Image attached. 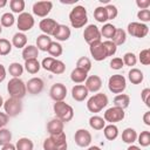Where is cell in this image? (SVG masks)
Instances as JSON below:
<instances>
[{
	"mask_svg": "<svg viewBox=\"0 0 150 150\" xmlns=\"http://www.w3.org/2000/svg\"><path fill=\"white\" fill-rule=\"evenodd\" d=\"M69 21L74 28H82L88 22L87 9L83 6H75L69 13Z\"/></svg>",
	"mask_w": 150,
	"mask_h": 150,
	"instance_id": "cell-1",
	"label": "cell"
},
{
	"mask_svg": "<svg viewBox=\"0 0 150 150\" xmlns=\"http://www.w3.org/2000/svg\"><path fill=\"white\" fill-rule=\"evenodd\" d=\"M7 91H8L11 97H15V98H20L21 100L27 94L26 83L21 79L12 77L7 83Z\"/></svg>",
	"mask_w": 150,
	"mask_h": 150,
	"instance_id": "cell-2",
	"label": "cell"
},
{
	"mask_svg": "<svg viewBox=\"0 0 150 150\" xmlns=\"http://www.w3.org/2000/svg\"><path fill=\"white\" fill-rule=\"evenodd\" d=\"M53 110L56 115V117L59 120H61L63 123L66 122H70L74 117V109L71 105L67 104L64 101H60V102H55L53 105Z\"/></svg>",
	"mask_w": 150,
	"mask_h": 150,
	"instance_id": "cell-3",
	"label": "cell"
},
{
	"mask_svg": "<svg viewBox=\"0 0 150 150\" xmlns=\"http://www.w3.org/2000/svg\"><path fill=\"white\" fill-rule=\"evenodd\" d=\"M108 96L103 93H97L95 95H93L88 102H87V109L90 112H100L103 108H105L108 105Z\"/></svg>",
	"mask_w": 150,
	"mask_h": 150,
	"instance_id": "cell-4",
	"label": "cell"
},
{
	"mask_svg": "<svg viewBox=\"0 0 150 150\" xmlns=\"http://www.w3.org/2000/svg\"><path fill=\"white\" fill-rule=\"evenodd\" d=\"M108 88L112 94H122L127 88V80L121 74H115L108 80Z\"/></svg>",
	"mask_w": 150,
	"mask_h": 150,
	"instance_id": "cell-5",
	"label": "cell"
},
{
	"mask_svg": "<svg viewBox=\"0 0 150 150\" xmlns=\"http://www.w3.org/2000/svg\"><path fill=\"white\" fill-rule=\"evenodd\" d=\"M4 109L8 117H15L22 111V102L20 98L9 97L4 102Z\"/></svg>",
	"mask_w": 150,
	"mask_h": 150,
	"instance_id": "cell-6",
	"label": "cell"
},
{
	"mask_svg": "<svg viewBox=\"0 0 150 150\" xmlns=\"http://www.w3.org/2000/svg\"><path fill=\"white\" fill-rule=\"evenodd\" d=\"M34 23H35V21H34L33 15L27 12L19 14V16L16 19V26H18L19 32H21V33L30 30L34 27Z\"/></svg>",
	"mask_w": 150,
	"mask_h": 150,
	"instance_id": "cell-7",
	"label": "cell"
},
{
	"mask_svg": "<svg viewBox=\"0 0 150 150\" xmlns=\"http://www.w3.org/2000/svg\"><path fill=\"white\" fill-rule=\"evenodd\" d=\"M125 117V112L123 109L118 108V107H111L109 109L105 110L104 115H103V118L105 122H109L110 124H114L116 122H121L123 121Z\"/></svg>",
	"mask_w": 150,
	"mask_h": 150,
	"instance_id": "cell-8",
	"label": "cell"
},
{
	"mask_svg": "<svg viewBox=\"0 0 150 150\" xmlns=\"http://www.w3.org/2000/svg\"><path fill=\"white\" fill-rule=\"evenodd\" d=\"M127 32L131 36L142 39V38H145L148 35L149 27L145 23H142V22H130L127 27Z\"/></svg>",
	"mask_w": 150,
	"mask_h": 150,
	"instance_id": "cell-9",
	"label": "cell"
},
{
	"mask_svg": "<svg viewBox=\"0 0 150 150\" xmlns=\"http://www.w3.org/2000/svg\"><path fill=\"white\" fill-rule=\"evenodd\" d=\"M83 38L84 41L88 45H91L94 42L101 41V32L96 25H88L83 30Z\"/></svg>",
	"mask_w": 150,
	"mask_h": 150,
	"instance_id": "cell-10",
	"label": "cell"
},
{
	"mask_svg": "<svg viewBox=\"0 0 150 150\" xmlns=\"http://www.w3.org/2000/svg\"><path fill=\"white\" fill-rule=\"evenodd\" d=\"M53 8L52 1H36L33 4V13L39 18H46Z\"/></svg>",
	"mask_w": 150,
	"mask_h": 150,
	"instance_id": "cell-11",
	"label": "cell"
},
{
	"mask_svg": "<svg viewBox=\"0 0 150 150\" xmlns=\"http://www.w3.org/2000/svg\"><path fill=\"white\" fill-rule=\"evenodd\" d=\"M89 52H90V55L93 56V59L95 61H103L108 57L102 41H97V42L89 45Z\"/></svg>",
	"mask_w": 150,
	"mask_h": 150,
	"instance_id": "cell-12",
	"label": "cell"
},
{
	"mask_svg": "<svg viewBox=\"0 0 150 150\" xmlns=\"http://www.w3.org/2000/svg\"><path fill=\"white\" fill-rule=\"evenodd\" d=\"M75 143L81 148H87L91 143V134L87 129H79L74 135Z\"/></svg>",
	"mask_w": 150,
	"mask_h": 150,
	"instance_id": "cell-13",
	"label": "cell"
},
{
	"mask_svg": "<svg viewBox=\"0 0 150 150\" xmlns=\"http://www.w3.org/2000/svg\"><path fill=\"white\" fill-rule=\"evenodd\" d=\"M49 96L55 102L63 101L66 98V96H67V88H66V86L62 84V83L53 84L50 87V89H49Z\"/></svg>",
	"mask_w": 150,
	"mask_h": 150,
	"instance_id": "cell-14",
	"label": "cell"
},
{
	"mask_svg": "<svg viewBox=\"0 0 150 150\" xmlns=\"http://www.w3.org/2000/svg\"><path fill=\"white\" fill-rule=\"evenodd\" d=\"M45 82L41 77H32L26 83V89L32 95H38L43 90Z\"/></svg>",
	"mask_w": 150,
	"mask_h": 150,
	"instance_id": "cell-15",
	"label": "cell"
},
{
	"mask_svg": "<svg viewBox=\"0 0 150 150\" xmlns=\"http://www.w3.org/2000/svg\"><path fill=\"white\" fill-rule=\"evenodd\" d=\"M84 87L89 93H97L102 87V80L98 75H90L84 81Z\"/></svg>",
	"mask_w": 150,
	"mask_h": 150,
	"instance_id": "cell-16",
	"label": "cell"
},
{
	"mask_svg": "<svg viewBox=\"0 0 150 150\" xmlns=\"http://www.w3.org/2000/svg\"><path fill=\"white\" fill-rule=\"evenodd\" d=\"M57 25H59V23H57L54 19L46 18V19H42V20L40 21L39 27H40V29L42 30L43 34H46V35L49 36V35H53V34H54V32H55Z\"/></svg>",
	"mask_w": 150,
	"mask_h": 150,
	"instance_id": "cell-17",
	"label": "cell"
},
{
	"mask_svg": "<svg viewBox=\"0 0 150 150\" xmlns=\"http://www.w3.org/2000/svg\"><path fill=\"white\" fill-rule=\"evenodd\" d=\"M70 34H71V32H70V28L68 26L59 23L52 36L55 38L56 41H67L70 38Z\"/></svg>",
	"mask_w": 150,
	"mask_h": 150,
	"instance_id": "cell-18",
	"label": "cell"
},
{
	"mask_svg": "<svg viewBox=\"0 0 150 150\" xmlns=\"http://www.w3.org/2000/svg\"><path fill=\"white\" fill-rule=\"evenodd\" d=\"M88 94H89V91L87 90L84 84H76L71 89V97L77 102L84 101L88 97Z\"/></svg>",
	"mask_w": 150,
	"mask_h": 150,
	"instance_id": "cell-19",
	"label": "cell"
},
{
	"mask_svg": "<svg viewBox=\"0 0 150 150\" xmlns=\"http://www.w3.org/2000/svg\"><path fill=\"white\" fill-rule=\"evenodd\" d=\"M63 125H64V123L61 120H59L57 117H55V118H53V120H50L48 122V124H47V131L49 132V135L61 132V131H63Z\"/></svg>",
	"mask_w": 150,
	"mask_h": 150,
	"instance_id": "cell-20",
	"label": "cell"
},
{
	"mask_svg": "<svg viewBox=\"0 0 150 150\" xmlns=\"http://www.w3.org/2000/svg\"><path fill=\"white\" fill-rule=\"evenodd\" d=\"M12 46H14L15 48L18 49H23L26 46H27V36L25 33H21V32H18L13 35L12 38Z\"/></svg>",
	"mask_w": 150,
	"mask_h": 150,
	"instance_id": "cell-21",
	"label": "cell"
},
{
	"mask_svg": "<svg viewBox=\"0 0 150 150\" xmlns=\"http://www.w3.org/2000/svg\"><path fill=\"white\" fill-rule=\"evenodd\" d=\"M128 79L132 84H139L143 82L144 75H143V71L139 70L138 68H131L128 73Z\"/></svg>",
	"mask_w": 150,
	"mask_h": 150,
	"instance_id": "cell-22",
	"label": "cell"
},
{
	"mask_svg": "<svg viewBox=\"0 0 150 150\" xmlns=\"http://www.w3.org/2000/svg\"><path fill=\"white\" fill-rule=\"evenodd\" d=\"M52 43V38L46 35V34H41L36 38V48L39 50H42V52H47L49 46Z\"/></svg>",
	"mask_w": 150,
	"mask_h": 150,
	"instance_id": "cell-23",
	"label": "cell"
},
{
	"mask_svg": "<svg viewBox=\"0 0 150 150\" xmlns=\"http://www.w3.org/2000/svg\"><path fill=\"white\" fill-rule=\"evenodd\" d=\"M39 56V49L36 48V46L33 45H28L22 49V59L25 61L27 60H33V59H38Z\"/></svg>",
	"mask_w": 150,
	"mask_h": 150,
	"instance_id": "cell-24",
	"label": "cell"
},
{
	"mask_svg": "<svg viewBox=\"0 0 150 150\" xmlns=\"http://www.w3.org/2000/svg\"><path fill=\"white\" fill-rule=\"evenodd\" d=\"M87 77H88V73L80 68H75L70 73V80L74 83H82L87 80Z\"/></svg>",
	"mask_w": 150,
	"mask_h": 150,
	"instance_id": "cell-25",
	"label": "cell"
},
{
	"mask_svg": "<svg viewBox=\"0 0 150 150\" xmlns=\"http://www.w3.org/2000/svg\"><path fill=\"white\" fill-rule=\"evenodd\" d=\"M130 104V97L127 94H118L114 97V105L121 109H127Z\"/></svg>",
	"mask_w": 150,
	"mask_h": 150,
	"instance_id": "cell-26",
	"label": "cell"
},
{
	"mask_svg": "<svg viewBox=\"0 0 150 150\" xmlns=\"http://www.w3.org/2000/svg\"><path fill=\"white\" fill-rule=\"evenodd\" d=\"M122 141L127 144H134L137 141V132L132 128H127L122 132Z\"/></svg>",
	"mask_w": 150,
	"mask_h": 150,
	"instance_id": "cell-27",
	"label": "cell"
},
{
	"mask_svg": "<svg viewBox=\"0 0 150 150\" xmlns=\"http://www.w3.org/2000/svg\"><path fill=\"white\" fill-rule=\"evenodd\" d=\"M103 134L108 141H114L118 137V128L115 124H108L103 128Z\"/></svg>",
	"mask_w": 150,
	"mask_h": 150,
	"instance_id": "cell-28",
	"label": "cell"
},
{
	"mask_svg": "<svg viewBox=\"0 0 150 150\" xmlns=\"http://www.w3.org/2000/svg\"><path fill=\"white\" fill-rule=\"evenodd\" d=\"M89 125L94 130H102L105 127V121H104L103 117L94 115V116H91L89 118Z\"/></svg>",
	"mask_w": 150,
	"mask_h": 150,
	"instance_id": "cell-29",
	"label": "cell"
},
{
	"mask_svg": "<svg viewBox=\"0 0 150 150\" xmlns=\"http://www.w3.org/2000/svg\"><path fill=\"white\" fill-rule=\"evenodd\" d=\"M111 41L116 46H122L127 41V32L124 29H122V28H116V32H115Z\"/></svg>",
	"mask_w": 150,
	"mask_h": 150,
	"instance_id": "cell-30",
	"label": "cell"
},
{
	"mask_svg": "<svg viewBox=\"0 0 150 150\" xmlns=\"http://www.w3.org/2000/svg\"><path fill=\"white\" fill-rule=\"evenodd\" d=\"M40 68H41V63L38 61V59L25 61V69L29 74H36L40 70Z\"/></svg>",
	"mask_w": 150,
	"mask_h": 150,
	"instance_id": "cell-31",
	"label": "cell"
},
{
	"mask_svg": "<svg viewBox=\"0 0 150 150\" xmlns=\"http://www.w3.org/2000/svg\"><path fill=\"white\" fill-rule=\"evenodd\" d=\"M100 32H101V36L107 38L108 40H111L116 32V27L112 23H104L103 27L100 29Z\"/></svg>",
	"mask_w": 150,
	"mask_h": 150,
	"instance_id": "cell-32",
	"label": "cell"
},
{
	"mask_svg": "<svg viewBox=\"0 0 150 150\" xmlns=\"http://www.w3.org/2000/svg\"><path fill=\"white\" fill-rule=\"evenodd\" d=\"M47 52L52 55V57L56 59L57 56H61V55H62L63 48H62V46H61L60 42H57V41H52V43H50V46H49V48H48Z\"/></svg>",
	"mask_w": 150,
	"mask_h": 150,
	"instance_id": "cell-33",
	"label": "cell"
},
{
	"mask_svg": "<svg viewBox=\"0 0 150 150\" xmlns=\"http://www.w3.org/2000/svg\"><path fill=\"white\" fill-rule=\"evenodd\" d=\"M15 148H16V150H33L34 143L32 139H29L27 137H22L16 142Z\"/></svg>",
	"mask_w": 150,
	"mask_h": 150,
	"instance_id": "cell-34",
	"label": "cell"
},
{
	"mask_svg": "<svg viewBox=\"0 0 150 150\" xmlns=\"http://www.w3.org/2000/svg\"><path fill=\"white\" fill-rule=\"evenodd\" d=\"M94 18L97 22H101V23H104L108 21V15H107V11L103 6H98L95 8L94 11Z\"/></svg>",
	"mask_w": 150,
	"mask_h": 150,
	"instance_id": "cell-35",
	"label": "cell"
},
{
	"mask_svg": "<svg viewBox=\"0 0 150 150\" xmlns=\"http://www.w3.org/2000/svg\"><path fill=\"white\" fill-rule=\"evenodd\" d=\"M8 73H9L13 77L20 79V76H21L22 73H23V66L20 64L19 62H13V63H11L9 67H8Z\"/></svg>",
	"mask_w": 150,
	"mask_h": 150,
	"instance_id": "cell-36",
	"label": "cell"
},
{
	"mask_svg": "<svg viewBox=\"0 0 150 150\" xmlns=\"http://www.w3.org/2000/svg\"><path fill=\"white\" fill-rule=\"evenodd\" d=\"M43 150H67L68 148V144L67 145H57L55 144L49 137H47L45 141H43Z\"/></svg>",
	"mask_w": 150,
	"mask_h": 150,
	"instance_id": "cell-37",
	"label": "cell"
},
{
	"mask_svg": "<svg viewBox=\"0 0 150 150\" xmlns=\"http://www.w3.org/2000/svg\"><path fill=\"white\" fill-rule=\"evenodd\" d=\"M14 22H15V18H14L13 13H9V12L4 13L0 18V25L2 27H12L14 25Z\"/></svg>",
	"mask_w": 150,
	"mask_h": 150,
	"instance_id": "cell-38",
	"label": "cell"
},
{
	"mask_svg": "<svg viewBox=\"0 0 150 150\" xmlns=\"http://www.w3.org/2000/svg\"><path fill=\"white\" fill-rule=\"evenodd\" d=\"M25 6H26V4L23 0H11L9 1V7L13 13H18V14L23 13Z\"/></svg>",
	"mask_w": 150,
	"mask_h": 150,
	"instance_id": "cell-39",
	"label": "cell"
},
{
	"mask_svg": "<svg viewBox=\"0 0 150 150\" xmlns=\"http://www.w3.org/2000/svg\"><path fill=\"white\" fill-rule=\"evenodd\" d=\"M49 138H50L55 144H57V145H67V136H66L64 131L49 135Z\"/></svg>",
	"mask_w": 150,
	"mask_h": 150,
	"instance_id": "cell-40",
	"label": "cell"
},
{
	"mask_svg": "<svg viewBox=\"0 0 150 150\" xmlns=\"http://www.w3.org/2000/svg\"><path fill=\"white\" fill-rule=\"evenodd\" d=\"M76 68L83 69V70H86V71L88 73V71L91 69V61H90V59L87 57V56L80 57V59L77 60V62H76Z\"/></svg>",
	"mask_w": 150,
	"mask_h": 150,
	"instance_id": "cell-41",
	"label": "cell"
},
{
	"mask_svg": "<svg viewBox=\"0 0 150 150\" xmlns=\"http://www.w3.org/2000/svg\"><path fill=\"white\" fill-rule=\"evenodd\" d=\"M11 141H12V132L6 128L0 129V145L4 146L11 143Z\"/></svg>",
	"mask_w": 150,
	"mask_h": 150,
	"instance_id": "cell-42",
	"label": "cell"
},
{
	"mask_svg": "<svg viewBox=\"0 0 150 150\" xmlns=\"http://www.w3.org/2000/svg\"><path fill=\"white\" fill-rule=\"evenodd\" d=\"M137 142L141 146H149L150 145V131L145 130L137 135Z\"/></svg>",
	"mask_w": 150,
	"mask_h": 150,
	"instance_id": "cell-43",
	"label": "cell"
},
{
	"mask_svg": "<svg viewBox=\"0 0 150 150\" xmlns=\"http://www.w3.org/2000/svg\"><path fill=\"white\" fill-rule=\"evenodd\" d=\"M12 52V42L7 39H0V55L5 56Z\"/></svg>",
	"mask_w": 150,
	"mask_h": 150,
	"instance_id": "cell-44",
	"label": "cell"
},
{
	"mask_svg": "<svg viewBox=\"0 0 150 150\" xmlns=\"http://www.w3.org/2000/svg\"><path fill=\"white\" fill-rule=\"evenodd\" d=\"M64 70H66V64H64L62 61H60V60L55 59V61H54V63H53V66H52L50 71H52L53 74L60 75V74H63V73H64Z\"/></svg>",
	"mask_w": 150,
	"mask_h": 150,
	"instance_id": "cell-45",
	"label": "cell"
},
{
	"mask_svg": "<svg viewBox=\"0 0 150 150\" xmlns=\"http://www.w3.org/2000/svg\"><path fill=\"white\" fill-rule=\"evenodd\" d=\"M123 63L125 66H129V67H134L136 63H137V56L134 54V53H125L123 55Z\"/></svg>",
	"mask_w": 150,
	"mask_h": 150,
	"instance_id": "cell-46",
	"label": "cell"
},
{
	"mask_svg": "<svg viewBox=\"0 0 150 150\" xmlns=\"http://www.w3.org/2000/svg\"><path fill=\"white\" fill-rule=\"evenodd\" d=\"M103 46L105 48V52H107V55L108 56H112L116 54L117 52V46L111 41V40H105L103 41Z\"/></svg>",
	"mask_w": 150,
	"mask_h": 150,
	"instance_id": "cell-47",
	"label": "cell"
},
{
	"mask_svg": "<svg viewBox=\"0 0 150 150\" xmlns=\"http://www.w3.org/2000/svg\"><path fill=\"white\" fill-rule=\"evenodd\" d=\"M138 60L143 66H149L150 64V49H143L139 52Z\"/></svg>",
	"mask_w": 150,
	"mask_h": 150,
	"instance_id": "cell-48",
	"label": "cell"
},
{
	"mask_svg": "<svg viewBox=\"0 0 150 150\" xmlns=\"http://www.w3.org/2000/svg\"><path fill=\"white\" fill-rule=\"evenodd\" d=\"M104 8H105V11H107L108 20H114V19L117 16V14H118V9H117V7H116L115 5L109 4V5H107Z\"/></svg>",
	"mask_w": 150,
	"mask_h": 150,
	"instance_id": "cell-49",
	"label": "cell"
},
{
	"mask_svg": "<svg viewBox=\"0 0 150 150\" xmlns=\"http://www.w3.org/2000/svg\"><path fill=\"white\" fill-rule=\"evenodd\" d=\"M137 18L141 20L142 23L150 21V11L149 9H139L137 13Z\"/></svg>",
	"mask_w": 150,
	"mask_h": 150,
	"instance_id": "cell-50",
	"label": "cell"
},
{
	"mask_svg": "<svg viewBox=\"0 0 150 150\" xmlns=\"http://www.w3.org/2000/svg\"><path fill=\"white\" fill-rule=\"evenodd\" d=\"M124 67V63H123V60L122 57H114L111 61H110V68L111 69H115V70H120Z\"/></svg>",
	"mask_w": 150,
	"mask_h": 150,
	"instance_id": "cell-51",
	"label": "cell"
},
{
	"mask_svg": "<svg viewBox=\"0 0 150 150\" xmlns=\"http://www.w3.org/2000/svg\"><path fill=\"white\" fill-rule=\"evenodd\" d=\"M54 61H55V59H54V57H52V56L45 57V59L42 60V62H41V67H42L45 70L50 71V69H52V66H53Z\"/></svg>",
	"mask_w": 150,
	"mask_h": 150,
	"instance_id": "cell-52",
	"label": "cell"
},
{
	"mask_svg": "<svg viewBox=\"0 0 150 150\" xmlns=\"http://www.w3.org/2000/svg\"><path fill=\"white\" fill-rule=\"evenodd\" d=\"M141 97L143 103H145L146 107H150V88H144L141 93Z\"/></svg>",
	"mask_w": 150,
	"mask_h": 150,
	"instance_id": "cell-53",
	"label": "cell"
},
{
	"mask_svg": "<svg viewBox=\"0 0 150 150\" xmlns=\"http://www.w3.org/2000/svg\"><path fill=\"white\" fill-rule=\"evenodd\" d=\"M136 5L141 9H148L150 7V1L149 0H137L136 1Z\"/></svg>",
	"mask_w": 150,
	"mask_h": 150,
	"instance_id": "cell-54",
	"label": "cell"
},
{
	"mask_svg": "<svg viewBox=\"0 0 150 150\" xmlns=\"http://www.w3.org/2000/svg\"><path fill=\"white\" fill-rule=\"evenodd\" d=\"M8 120H9V117L5 112H1L0 111V129H2L8 123Z\"/></svg>",
	"mask_w": 150,
	"mask_h": 150,
	"instance_id": "cell-55",
	"label": "cell"
},
{
	"mask_svg": "<svg viewBox=\"0 0 150 150\" xmlns=\"http://www.w3.org/2000/svg\"><path fill=\"white\" fill-rule=\"evenodd\" d=\"M6 79V68L4 67V64L0 63V83Z\"/></svg>",
	"mask_w": 150,
	"mask_h": 150,
	"instance_id": "cell-56",
	"label": "cell"
},
{
	"mask_svg": "<svg viewBox=\"0 0 150 150\" xmlns=\"http://www.w3.org/2000/svg\"><path fill=\"white\" fill-rule=\"evenodd\" d=\"M143 122L145 125H150V111H146L143 115Z\"/></svg>",
	"mask_w": 150,
	"mask_h": 150,
	"instance_id": "cell-57",
	"label": "cell"
},
{
	"mask_svg": "<svg viewBox=\"0 0 150 150\" xmlns=\"http://www.w3.org/2000/svg\"><path fill=\"white\" fill-rule=\"evenodd\" d=\"M1 150H16V148H15V145H14V144H12V143H8V144L4 145Z\"/></svg>",
	"mask_w": 150,
	"mask_h": 150,
	"instance_id": "cell-58",
	"label": "cell"
},
{
	"mask_svg": "<svg viewBox=\"0 0 150 150\" xmlns=\"http://www.w3.org/2000/svg\"><path fill=\"white\" fill-rule=\"evenodd\" d=\"M127 150H141V148H139V146H137V145L130 144V145L128 146V149H127Z\"/></svg>",
	"mask_w": 150,
	"mask_h": 150,
	"instance_id": "cell-59",
	"label": "cell"
},
{
	"mask_svg": "<svg viewBox=\"0 0 150 150\" xmlns=\"http://www.w3.org/2000/svg\"><path fill=\"white\" fill-rule=\"evenodd\" d=\"M87 150H102V149L100 146H97V145H91V146H88Z\"/></svg>",
	"mask_w": 150,
	"mask_h": 150,
	"instance_id": "cell-60",
	"label": "cell"
},
{
	"mask_svg": "<svg viewBox=\"0 0 150 150\" xmlns=\"http://www.w3.org/2000/svg\"><path fill=\"white\" fill-rule=\"evenodd\" d=\"M6 5H7V1H6V0H1V1H0V8L5 7Z\"/></svg>",
	"mask_w": 150,
	"mask_h": 150,
	"instance_id": "cell-61",
	"label": "cell"
},
{
	"mask_svg": "<svg viewBox=\"0 0 150 150\" xmlns=\"http://www.w3.org/2000/svg\"><path fill=\"white\" fill-rule=\"evenodd\" d=\"M4 102H5V101H4V98H2V96L0 95V108H1V107H4Z\"/></svg>",
	"mask_w": 150,
	"mask_h": 150,
	"instance_id": "cell-62",
	"label": "cell"
},
{
	"mask_svg": "<svg viewBox=\"0 0 150 150\" xmlns=\"http://www.w3.org/2000/svg\"><path fill=\"white\" fill-rule=\"evenodd\" d=\"M1 33H2V26L0 25V34H1Z\"/></svg>",
	"mask_w": 150,
	"mask_h": 150,
	"instance_id": "cell-63",
	"label": "cell"
}]
</instances>
